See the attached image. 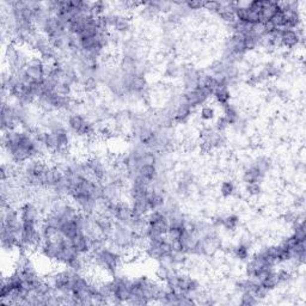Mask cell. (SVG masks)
I'll return each instance as SVG.
<instances>
[{
    "label": "cell",
    "instance_id": "18",
    "mask_svg": "<svg viewBox=\"0 0 306 306\" xmlns=\"http://www.w3.org/2000/svg\"><path fill=\"white\" fill-rule=\"evenodd\" d=\"M252 163L266 177L268 174L272 173V170L274 169L273 159L270 158L269 156H266V154H261V156H257L256 158H253Z\"/></svg>",
    "mask_w": 306,
    "mask_h": 306
},
{
    "label": "cell",
    "instance_id": "17",
    "mask_svg": "<svg viewBox=\"0 0 306 306\" xmlns=\"http://www.w3.org/2000/svg\"><path fill=\"white\" fill-rule=\"evenodd\" d=\"M130 206H132L134 217H147V214L151 212L146 197L130 199Z\"/></svg>",
    "mask_w": 306,
    "mask_h": 306
},
{
    "label": "cell",
    "instance_id": "16",
    "mask_svg": "<svg viewBox=\"0 0 306 306\" xmlns=\"http://www.w3.org/2000/svg\"><path fill=\"white\" fill-rule=\"evenodd\" d=\"M212 97H213L214 102L218 104V106L223 108L227 106L229 103H231L232 100L231 90H230L229 86H219L214 90Z\"/></svg>",
    "mask_w": 306,
    "mask_h": 306
},
{
    "label": "cell",
    "instance_id": "14",
    "mask_svg": "<svg viewBox=\"0 0 306 306\" xmlns=\"http://www.w3.org/2000/svg\"><path fill=\"white\" fill-rule=\"evenodd\" d=\"M69 242H71L75 251L79 252L80 255H89L92 251V240L85 233H80V235L75 236Z\"/></svg>",
    "mask_w": 306,
    "mask_h": 306
},
{
    "label": "cell",
    "instance_id": "35",
    "mask_svg": "<svg viewBox=\"0 0 306 306\" xmlns=\"http://www.w3.org/2000/svg\"><path fill=\"white\" fill-rule=\"evenodd\" d=\"M184 5L191 13H195V12H200L201 10H203L205 1H184Z\"/></svg>",
    "mask_w": 306,
    "mask_h": 306
},
{
    "label": "cell",
    "instance_id": "12",
    "mask_svg": "<svg viewBox=\"0 0 306 306\" xmlns=\"http://www.w3.org/2000/svg\"><path fill=\"white\" fill-rule=\"evenodd\" d=\"M202 71L194 66H184L182 75H181V81L183 85V91L193 90L199 85V80Z\"/></svg>",
    "mask_w": 306,
    "mask_h": 306
},
{
    "label": "cell",
    "instance_id": "8",
    "mask_svg": "<svg viewBox=\"0 0 306 306\" xmlns=\"http://www.w3.org/2000/svg\"><path fill=\"white\" fill-rule=\"evenodd\" d=\"M19 215L22 223L37 224V225H40L43 217H45V214L41 211L39 205L35 202H31V201H24V202L19 206Z\"/></svg>",
    "mask_w": 306,
    "mask_h": 306
},
{
    "label": "cell",
    "instance_id": "2",
    "mask_svg": "<svg viewBox=\"0 0 306 306\" xmlns=\"http://www.w3.org/2000/svg\"><path fill=\"white\" fill-rule=\"evenodd\" d=\"M124 261V253L107 243L96 251L91 252V264L101 272L109 274L110 276L120 273Z\"/></svg>",
    "mask_w": 306,
    "mask_h": 306
},
{
    "label": "cell",
    "instance_id": "13",
    "mask_svg": "<svg viewBox=\"0 0 306 306\" xmlns=\"http://www.w3.org/2000/svg\"><path fill=\"white\" fill-rule=\"evenodd\" d=\"M241 180L243 184H249V183H260L262 184L266 180V176L253 165L252 159H250L249 162L244 164Z\"/></svg>",
    "mask_w": 306,
    "mask_h": 306
},
{
    "label": "cell",
    "instance_id": "6",
    "mask_svg": "<svg viewBox=\"0 0 306 306\" xmlns=\"http://www.w3.org/2000/svg\"><path fill=\"white\" fill-rule=\"evenodd\" d=\"M25 79L29 83H35V84H41L43 83V80L46 79V63L45 61L41 59L37 55H33L29 60V62L25 66L24 71Z\"/></svg>",
    "mask_w": 306,
    "mask_h": 306
},
{
    "label": "cell",
    "instance_id": "20",
    "mask_svg": "<svg viewBox=\"0 0 306 306\" xmlns=\"http://www.w3.org/2000/svg\"><path fill=\"white\" fill-rule=\"evenodd\" d=\"M221 109H223V115L221 116L225 119L230 127L235 126V124L242 119L240 115V110H238V108L236 107L235 104L229 103L227 106L221 108Z\"/></svg>",
    "mask_w": 306,
    "mask_h": 306
},
{
    "label": "cell",
    "instance_id": "30",
    "mask_svg": "<svg viewBox=\"0 0 306 306\" xmlns=\"http://www.w3.org/2000/svg\"><path fill=\"white\" fill-rule=\"evenodd\" d=\"M244 191L249 197L256 199L263 194V186L260 183H249V184H244Z\"/></svg>",
    "mask_w": 306,
    "mask_h": 306
},
{
    "label": "cell",
    "instance_id": "22",
    "mask_svg": "<svg viewBox=\"0 0 306 306\" xmlns=\"http://www.w3.org/2000/svg\"><path fill=\"white\" fill-rule=\"evenodd\" d=\"M159 174H160L159 167L154 164H142L140 165V168L138 169L139 176L144 177V179L150 181V182H153V181L158 179Z\"/></svg>",
    "mask_w": 306,
    "mask_h": 306
},
{
    "label": "cell",
    "instance_id": "1",
    "mask_svg": "<svg viewBox=\"0 0 306 306\" xmlns=\"http://www.w3.org/2000/svg\"><path fill=\"white\" fill-rule=\"evenodd\" d=\"M1 146L7 162L19 167L31 159L45 158L48 153L42 142L35 139L34 134L24 128L2 133Z\"/></svg>",
    "mask_w": 306,
    "mask_h": 306
},
{
    "label": "cell",
    "instance_id": "24",
    "mask_svg": "<svg viewBox=\"0 0 306 306\" xmlns=\"http://www.w3.org/2000/svg\"><path fill=\"white\" fill-rule=\"evenodd\" d=\"M237 193V185L236 182L231 179H225L221 181L219 184V194L223 199H230Z\"/></svg>",
    "mask_w": 306,
    "mask_h": 306
},
{
    "label": "cell",
    "instance_id": "5",
    "mask_svg": "<svg viewBox=\"0 0 306 306\" xmlns=\"http://www.w3.org/2000/svg\"><path fill=\"white\" fill-rule=\"evenodd\" d=\"M148 223L147 240L160 236H167L169 231V220L167 214L162 209L151 211L146 217Z\"/></svg>",
    "mask_w": 306,
    "mask_h": 306
},
{
    "label": "cell",
    "instance_id": "15",
    "mask_svg": "<svg viewBox=\"0 0 306 306\" xmlns=\"http://www.w3.org/2000/svg\"><path fill=\"white\" fill-rule=\"evenodd\" d=\"M280 11V5L278 1H270V0H262V6L260 10V22L267 23L273 18V16Z\"/></svg>",
    "mask_w": 306,
    "mask_h": 306
},
{
    "label": "cell",
    "instance_id": "19",
    "mask_svg": "<svg viewBox=\"0 0 306 306\" xmlns=\"http://www.w3.org/2000/svg\"><path fill=\"white\" fill-rule=\"evenodd\" d=\"M241 225V217L236 213H229L221 218V226L227 232H236Z\"/></svg>",
    "mask_w": 306,
    "mask_h": 306
},
{
    "label": "cell",
    "instance_id": "34",
    "mask_svg": "<svg viewBox=\"0 0 306 306\" xmlns=\"http://www.w3.org/2000/svg\"><path fill=\"white\" fill-rule=\"evenodd\" d=\"M220 7H221V1H205L203 10L209 13L218 14L220 11Z\"/></svg>",
    "mask_w": 306,
    "mask_h": 306
},
{
    "label": "cell",
    "instance_id": "29",
    "mask_svg": "<svg viewBox=\"0 0 306 306\" xmlns=\"http://www.w3.org/2000/svg\"><path fill=\"white\" fill-rule=\"evenodd\" d=\"M278 275L280 280V287L281 286H290L294 280V274L293 270H291L290 268H279Z\"/></svg>",
    "mask_w": 306,
    "mask_h": 306
},
{
    "label": "cell",
    "instance_id": "3",
    "mask_svg": "<svg viewBox=\"0 0 306 306\" xmlns=\"http://www.w3.org/2000/svg\"><path fill=\"white\" fill-rule=\"evenodd\" d=\"M30 51L24 46H18L13 42H8L5 48V62L6 69L11 73H19L24 71L25 66L30 60Z\"/></svg>",
    "mask_w": 306,
    "mask_h": 306
},
{
    "label": "cell",
    "instance_id": "7",
    "mask_svg": "<svg viewBox=\"0 0 306 306\" xmlns=\"http://www.w3.org/2000/svg\"><path fill=\"white\" fill-rule=\"evenodd\" d=\"M183 100L189 107H191L195 110L196 108H200L205 104L212 98L213 93H212L209 90L205 89V87H195L193 90H188V91H183L182 92Z\"/></svg>",
    "mask_w": 306,
    "mask_h": 306
},
{
    "label": "cell",
    "instance_id": "23",
    "mask_svg": "<svg viewBox=\"0 0 306 306\" xmlns=\"http://www.w3.org/2000/svg\"><path fill=\"white\" fill-rule=\"evenodd\" d=\"M183 68H184V67L177 62L176 60L168 61L164 67V77L169 78V79H177V78H181Z\"/></svg>",
    "mask_w": 306,
    "mask_h": 306
},
{
    "label": "cell",
    "instance_id": "27",
    "mask_svg": "<svg viewBox=\"0 0 306 306\" xmlns=\"http://www.w3.org/2000/svg\"><path fill=\"white\" fill-rule=\"evenodd\" d=\"M40 230L41 233H42L43 241L45 240H53V238L58 237L60 235L59 229L57 226L52 225V224L46 223V221H41L40 224Z\"/></svg>",
    "mask_w": 306,
    "mask_h": 306
},
{
    "label": "cell",
    "instance_id": "10",
    "mask_svg": "<svg viewBox=\"0 0 306 306\" xmlns=\"http://www.w3.org/2000/svg\"><path fill=\"white\" fill-rule=\"evenodd\" d=\"M305 35L304 29L300 27L297 30L293 29H281V47L287 51L297 48L299 46H304Z\"/></svg>",
    "mask_w": 306,
    "mask_h": 306
},
{
    "label": "cell",
    "instance_id": "9",
    "mask_svg": "<svg viewBox=\"0 0 306 306\" xmlns=\"http://www.w3.org/2000/svg\"><path fill=\"white\" fill-rule=\"evenodd\" d=\"M201 288V282L196 278H194L190 273L188 272H179V280H177V291L181 293L188 294V296L194 297Z\"/></svg>",
    "mask_w": 306,
    "mask_h": 306
},
{
    "label": "cell",
    "instance_id": "11",
    "mask_svg": "<svg viewBox=\"0 0 306 306\" xmlns=\"http://www.w3.org/2000/svg\"><path fill=\"white\" fill-rule=\"evenodd\" d=\"M236 19L240 22L247 23V24H258L260 22V13L257 11L252 10L249 6V2H236L235 10Z\"/></svg>",
    "mask_w": 306,
    "mask_h": 306
},
{
    "label": "cell",
    "instance_id": "31",
    "mask_svg": "<svg viewBox=\"0 0 306 306\" xmlns=\"http://www.w3.org/2000/svg\"><path fill=\"white\" fill-rule=\"evenodd\" d=\"M109 10V4L106 1H92L91 2V14L92 17L104 16Z\"/></svg>",
    "mask_w": 306,
    "mask_h": 306
},
{
    "label": "cell",
    "instance_id": "32",
    "mask_svg": "<svg viewBox=\"0 0 306 306\" xmlns=\"http://www.w3.org/2000/svg\"><path fill=\"white\" fill-rule=\"evenodd\" d=\"M293 236L298 242H306V233H305V227H304V220L297 221L296 224L292 225V233Z\"/></svg>",
    "mask_w": 306,
    "mask_h": 306
},
{
    "label": "cell",
    "instance_id": "28",
    "mask_svg": "<svg viewBox=\"0 0 306 306\" xmlns=\"http://www.w3.org/2000/svg\"><path fill=\"white\" fill-rule=\"evenodd\" d=\"M175 270H180V269H175V268L169 267L164 263H158L156 270H154V278L164 284V282L167 281V279L169 278V275H170L173 272H175Z\"/></svg>",
    "mask_w": 306,
    "mask_h": 306
},
{
    "label": "cell",
    "instance_id": "33",
    "mask_svg": "<svg viewBox=\"0 0 306 306\" xmlns=\"http://www.w3.org/2000/svg\"><path fill=\"white\" fill-rule=\"evenodd\" d=\"M240 304L243 306H252L260 304V300L253 296L252 292H243L241 293Z\"/></svg>",
    "mask_w": 306,
    "mask_h": 306
},
{
    "label": "cell",
    "instance_id": "25",
    "mask_svg": "<svg viewBox=\"0 0 306 306\" xmlns=\"http://www.w3.org/2000/svg\"><path fill=\"white\" fill-rule=\"evenodd\" d=\"M218 118V113H217V108H215L213 104H208L206 103L205 106L200 107L199 110V119L205 123H208V122H213L215 121V119Z\"/></svg>",
    "mask_w": 306,
    "mask_h": 306
},
{
    "label": "cell",
    "instance_id": "26",
    "mask_svg": "<svg viewBox=\"0 0 306 306\" xmlns=\"http://www.w3.org/2000/svg\"><path fill=\"white\" fill-rule=\"evenodd\" d=\"M260 285H262L264 288H267L269 292H272V291L280 287V280H279V275H278V272H276V269H273L272 272L268 273V275L262 280V281L260 282Z\"/></svg>",
    "mask_w": 306,
    "mask_h": 306
},
{
    "label": "cell",
    "instance_id": "21",
    "mask_svg": "<svg viewBox=\"0 0 306 306\" xmlns=\"http://www.w3.org/2000/svg\"><path fill=\"white\" fill-rule=\"evenodd\" d=\"M101 85V81L97 75H89V77L81 78L80 81V90L87 95H92L98 90Z\"/></svg>",
    "mask_w": 306,
    "mask_h": 306
},
{
    "label": "cell",
    "instance_id": "4",
    "mask_svg": "<svg viewBox=\"0 0 306 306\" xmlns=\"http://www.w3.org/2000/svg\"><path fill=\"white\" fill-rule=\"evenodd\" d=\"M66 124L72 135H77L79 138H91L97 134L95 122L80 112L69 113L67 115Z\"/></svg>",
    "mask_w": 306,
    "mask_h": 306
}]
</instances>
